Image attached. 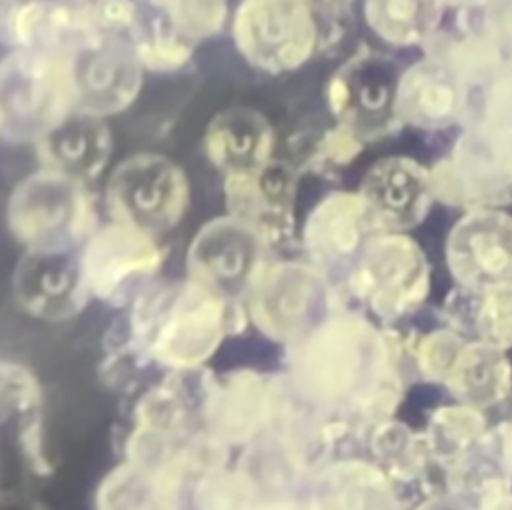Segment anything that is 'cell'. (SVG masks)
Here are the masks:
<instances>
[{
    "label": "cell",
    "mask_w": 512,
    "mask_h": 510,
    "mask_svg": "<svg viewBox=\"0 0 512 510\" xmlns=\"http://www.w3.org/2000/svg\"><path fill=\"white\" fill-rule=\"evenodd\" d=\"M288 348V388L310 408L354 416L370 428L404 398L398 334L356 312H330Z\"/></svg>",
    "instance_id": "cell-1"
},
{
    "label": "cell",
    "mask_w": 512,
    "mask_h": 510,
    "mask_svg": "<svg viewBox=\"0 0 512 510\" xmlns=\"http://www.w3.org/2000/svg\"><path fill=\"white\" fill-rule=\"evenodd\" d=\"M128 320L132 344L144 358L184 374L200 370L248 316L238 300L186 278L138 292Z\"/></svg>",
    "instance_id": "cell-2"
},
{
    "label": "cell",
    "mask_w": 512,
    "mask_h": 510,
    "mask_svg": "<svg viewBox=\"0 0 512 510\" xmlns=\"http://www.w3.org/2000/svg\"><path fill=\"white\" fill-rule=\"evenodd\" d=\"M348 294L382 324L416 314L432 290L424 248L408 232H374L346 268Z\"/></svg>",
    "instance_id": "cell-3"
},
{
    "label": "cell",
    "mask_w": 512,
    "mask_h": 510,
    "mask_svg": "<svg viewBox=\"0 0 512 510\" xmlns=\"http://www.w3.org/2000/svg\"><path fill=\"white\" fill-rule=\"evenodd\" d=\"M76 110L70 60L14 48L0 66V132L8 142H38Z\"/></svg>",
    "instance_id": "cell-4"
},
{
    "label": "cell",
    "mask_w": 512,
    "mask_h": 510,
    "mask_svg": "<svg viewBox=\"0 0 512 510\" xmlns=\"http://www.w3.org/2000/svg\"><path fill=\"white\" fill-rule=\"evenodd\" d=\"M6 224L24 250H76L98 226L86 182L46 166L14 184Z\"/></svg>",
    "instance_id": "cell-5"
},
{
    "label": "cell",
    "mask_w": 512,
    "mask_h": 510,
    "mask_svg": "<svg viewBox=\"0 0 512 510\" xmlns=\"http://www.w3.org/2000/svg\"><path fill=\"white\" fill-rule=\"evenodd\" d=\"M242 300L254 328L284 346L298 342L332 312L324 270L302 260H264Z\"/></svg>",
    "instance_id": "cell-6"
},
{
    "label": "cell",
    "mask_w": 512,
    "mask_h": 510,
    "mask_svg": "<svg viewBox=\"0 0 512 510\" xmlns=\"http://www.w3.org/2000/svg\"><path fill=\"white\" fill-rule=\"evenodd\" d=\"M104 204L110 220L162 236L184 218L190 206V182L186 172L162 154H132L108 176Z\"/></svg>",
    "instance_id": "cell-7"
},
{
    "label": "cell",
    "mask_w": 512,
    "mask_h": 510,
    "mask_svg": "<svg viewBox=\"0 0 512 510\" xmlns=\"http://www.w3.org/2000/svg\"><path fill=\"white\" fill-rule=\"evenodd\" d=\"M232 34L242 58L270 74L300 68L318 44L314 10L304 0H242Z\"/></svg>",
    "instance_id": "cell-8"
},
{
    "label": "cell",
    "mask_w": 512,
    "mask_h": 510,
    "mask_svg": "<svg viewBox=\"0 0 512 510\" xmlns=\"http://www.w3.org/2000/svg\"><path fill=\"white\" fill-rule=\"evenodd\" d=\"M78 254L88 290L102 302L124 300L166 262L158 236L116 220L96 226Z\"/></svg>",
    "instance_id": "cell-9"
},
{
    "label": "cell",
    "mask_w": 512,
    "mask_h": 510,
    "mask_svg": "<svg viewBox=\"0 0 512 510\" xmlns=\"http://www.w3.org/2000/svg\"><path fill=\"white\" fill-rule=\"evenodd\" d=\"M266 242L232 214L204 222L186 248L188 278L224 298L238 300L248 292L264 264Z\"/></svg>",
    "instance_id": "cell-10"
},
{
    "label": "cell",
    "mask_w": 512,
    "mask_h": 510,
    "mask_svg": "<svg viewBox=\"0 0 512 510\" xmlns=\"http://www.w3.org/2000/svg\"><path fill=\"white\" fill-rule=\"evenodd\" d=\"M284 392L262 372L238 368L206 380L200 396L204 432L226 446L248 444L268 432Z\"/></svg>",
    "instance_id": "cell-11"
},
{
    "label": "cell",
    "mask_w": 512,
    "mask_h": 510,
    "mask_svg": "<svg viewBox=\"0 0 512 510\" xmlns=\"http://www.w3.org/2000/svg\"><path fill=\"white\" fill-rule=\"evenodd\" d=\"M444 260L456 288L512 282V214L500 206L462 210L448 230Z\"/></svg>",
    "instance_id": "cell-12"
},
{
    "label": "cell",
    "mask_w": 512,
    "mask_h": 510,
    "mask_svg": "<svg viewBox=\"0 0 512 510\" xmlns=\"http://www.w3.org/2000/svg\"><path fill=\"white\" fill-rule=\"evenodd\" d=\"M68 60L76 110L106 118L126 110L140 94L144 64L120 34H98Z\"/></svg>",
    "instance_id": "cell-13"
},
{
    "label": "cell",
    "mask_w": 512,
    "mask_h": 510,
    "mask_svg": "<svg viewBox=\"0 0 512 510\" xmlns=\"http://www.w3.org/2000/svg\"><path fill=\"white\" fill-rule=\"evenodd\" d=\"M400 74L394 64L374 52H360L342 64L328 80L326 102L338 124L362 138L384 134L396 116Z\"/></svg>",
    "instance_id": "cell-14"
},
{
    "label": "cell",
    "mask_w": 512,
    "mask_h": 510,
    "mask_svg": "<svg viewBox=\"0 0 512 510\" xmlns=\"http://www.w3.org/2000/svg\"><path fill=\"white\" fill-rule=\"evenodd\" d=\"M12 294L42 322L72 320L92 298L76 250H26L14 266Z\"/></svg>",
    "instance_id": "cell-15"
},
{
    "label": "cell",
    "mask_w": 512,
    "mask_h": 510,
    "mask_svg": "<svg viewBox=\"0 0 512 510\" xmlns=\"http://www.w3.org/2000/svg\"><path fill=\"white\" fill-rule=\"evenodd\" d=\"M222 190L228 214L248 224L266 246L292 236L298 190V174L292 166L270 160L256 170L226 174Z\"/></svg>",
    "instance_id": "cell-16"
},
{
    "label": "cell",
    "mask_w": 512,
    "mask_h": 510,
    "mask_svg": "<svg viewBox=\"0 0 512 510\" xmlns=\"http://www.w3.org/2000/svg\"><path fill=\"white\" fill-rule=\"evenodd\" d=\"M380 230L408 232L420 226L434 202L432 172L412 156L378 158L358 186Z\"/></svg>",
    "instance_id": "cell-17"
},
{
    "label": "cell",
    "mask_w": 512,
    "mask_h": 510,
    "mask_svg": "<svg viewBox=\"0 0 512 510\" xmlns=\"http://www.w3.org/2000/svg\"><path fill=\"white\" fill-rule=\"evenodd\" d=\"M374 232L380 228L360 190H332L306 214L300 240L310 262L326 272L348 268Z\"/></svg>",
    "instance_id": "cell-18"
},
{
    "label": "cell",
    "mask_w": 512,
    "mask_h": 510,
    "mask_svg": "<svg viewBox=\"0 0 512 510\" xmlns=\"http://www.w3.org/2000/svg\"><path fill=\"white\" fill-rule=\"evenodd\" d=\"M4 34L16 48L70 56L104 32L96 26L88 0H28L14 2L10 14L4 12Z\"/></svg>",
    "instance_id": "cell-19"
},
{
    "label": "cell",
    "mask_w": 512,
    "mask_h": 510,
    "mask_svg": "<svg viewBox=\"0 0 512 510\" xmlns=\"http://www.w3.org/2000/svg\"><path fill=\"white\" fill-rule=\"evenodd\" d=\"M466 80L438 56L416 62L400 74L398 122L420 130H444L466 110Z\"/></svg>",
    "instance_id": "cell-20"
},
{
    "label": "cell",
    "mask_w": 512,
    "mask_h": 510,
    "mask_svg": "<svg viewBox=\"0 0 512 510\" xmlns=\"http://www.w3.org/2000/svg\"><path fill=\"white\" fill-rule=\"evenodd\" d=\"M202 146L208 162L226 176L256 170L274 160L276 134L258 110L232 106L212 116Z\"/></svg>",
    "instance_id": "cell-21"
},
{
    "label": "cell",
    "mask_w": 512,
    "mask_h": 510,
    "mask_svg": "<svg viewBox=\"0 0 512 510\" xmlns=\"http://www.w3.org/2000/svg\"><path fill=\"white\" fill-rule=\"evenodd\" d=\"M46 168L82 182L96 180L110 162L112 134L102 116L74 110L64 122L36 142Z\"/></svg>",
    "instance_id": "cell-22"
},
{
    "label": "cell",
    "mask_w": 512,
    "mask_h": 510,
    "mask_svg": "<svg viewBox=\"0 0 512 510\" xmlns=\"http://www.w3.org/2000/svg\"><path fill=\"white\" fill-rule=\"evenodd\" d=\"M442 386L464 404L490 410L512 396V360L508 350L466 338Z\"/></svg>",
    "instance_id": "cell-23"
},
{
    "label": "cell",
    "mask_w": 512,
    "mask_h": 510,
    "mask_svg": "<svg viewBox=\"0 0 512 510\" xmlns=\"http://www.w3.org/2000/svg\"><path fill=\"white\" fill-rule=\"evenodd\" d=\"M396 482L378 462L336 460L312 480V506L320 508H394L402 506Z\"/></svg>",
    "instance_id": "cell-24"
},
{
    "label": "cell",
    "mask_w": 512,
    "mask_h": 510,
    "mask_svg": "<svg viewBox=\"0 0 512 510\" xmlns=\"http://www.w3.org/2000/svg\"><path fill=\"white\" fill-rule=\"evenodd\" d=\"M0 404L2 422L38 474L50 472L42 436V390L34 372L18 362L4 360L0 366Z\"/></svg>",
    "instance_id": "cell-25"
},
{
    "label": "cell",
    "mask_w": 512,
    "mask_h": 510,
    "mask_svg": "<svg viewBox=\"0 0 512 510\" xmlns=\"http://www.w3.org/2000/svg\"><path fill=\"white\" fill-rule=\"evenodd\" d=\"M368 444L376 462L396 486H416L428 496H442L446 492L442 486L430 482V474L442 468L432 456L424 430L416 432L404 422L390 418L370 428Z\"/></svg>",
    "instance_id": "cell-26"
},
{
    "label": "cell",
    "mask_w": 512,
    "mask_h": 510,
    "mask_svg": "<svg viewBox=\"0 0 512 510\" xmlns=\"http://www.w3.org/2000/svg\"><path fill=\"white\" fill-rule=\"evenodd\" d=\"M424 434L436 464L446 474L490 446L492 426L482 408L456 400L432 410Z\"/></svg>",
    "instance_id": "cell-27"
},
{
    "label": "cell",
    "mask_w": 512,
    "mask_h": 510,
    "mask_svg": "<svg viewBox=\"0 0 512 510\" xmlns=\"http://www.w3.org/2000/svg\"><path fill=\"white\" fill-rule=\"evenodd\" d=\"M452 328L496 348H512V282L478 290L456 288L446 302Z\"/></svg>",
    "instance_id": "cell-28"
},
{
    "label": "cell",
    "mask_w": 512,
    "mask_h": 510,
    "mask_svg": "<svg viewBox=\"0 0 512 510\" xmlns=\"http://www.w3.org/2000/svg\"><path fill=\"white\" fill-rule=\"evenodd\" d=\"M440 0H366L364 16L372 32L392 46H414L436 28Z\"/></svg>",
    "instance_id": "cell-29"
},
{
    "label": "cell",
    "mask_w": 512,
    "mask_h": 510,
    "mask_svg": "<svg viewBox=\"0 0 512 510\" xmlns=\"http://www.w3.org/2000/svg\"><path fill=\"white\" fill-rule=\"evenodd\" d=\"M192 410V398L182 386V372H174L138 400L132 432L170 442L184 440Z\"/></svg>",
    "instance_id": "cell-30"
},
{
    "label": "cell",
    "mask_w": 512,
    "mask_h": 510,
    "mask_svg": "<svg viewBox=\"0 0 512 510\" xmlns=\"http://www.w3.org/2000/svg\"><path fill=\"white\" fill-rule=\"evenodd\" d=\"M194 504L200 508H256L264 506V490L260 482L246 470L212 468L198 478L192 488Z\"/></svg>",
    "instance_id": "cell-31"
},
{
    "label": "cell",
    "mask_w": 512,
    "mask_h": 510,
    "mask_svg": "<svg viewBox=\"0 0 512 510\" xmlns=\"http://www.w3.org/2000/svg\"><path fill=\"white\" fill-rule=\"evenodd\" d=\"M134 32V48L144 68L154 72L180 70L192 58V40L182 36L164 14L150 28H144L138 20Z\"/></svg>",
    "instance_id": "cell-32"
},
{
    "label": "cell",
    "mask_w": 512,
    "mask_h": 510,
    "mask_svg": "<svg viewBox=\"0 0 512 510\" xmlns=\"http://www.w3.org/2000/svg\"><path fill=\"white\" fill-rule=\"evenodd\" d=\"M466 338L452 326L436 328L416 338L408 352L418 374L428 382L442 384Z\"/></svg>",
    "instance_id": "cell-33"
},
{
    "label": "cell",
    "mask_w": 512,
    "mask_h": 510,
    "mask_svg": "<svg viewBox=\"0 0 512 510\" xmlns=\"http://www.w3.org/2000/svg\"><path fill=\"white\" fill-rule=\"evenodd\" d=\"M166 16L172 26L188 40L216 34L226 20L224 0H178Z\"/></svg>",
    "instance_id": "cell-34"
},
{
    "label": "cell",
    "mask_w": 512,
    "mask_h": 510,
    "mask_svg": "<svg viewBox=\"0 0 512 510\" xmlns=\"http://www.w3.org/2000/svg\"><path fill=\"white\" fill-rule=\"evenodd\" d=\"M364 150V138L356 134L352 128L338 124L322 134L316 144L314 162L320 166H346L354 158H358Z\"/></svg>",
    "instance_id": "cell-35"
},
{
    "label": "cell",
    "mask_w": 512,
    "mask_h": 510,
    "mask_svg": "<svg viewBox=\"0 0 512 510\" xmlns=\"http://www.w3.org/2000/svg\"><path fill=\"white\" fill-rule=\"evenodd\" d=\"M88 6L100 32L122 34L124 30H134L140 20L132 0H88Z\"/></svg>",
    "instance_id": "cell-36"
},
{
    "label": "cell",
    "mask_w": 512,
    "mask_h": 510,
    "mask_svg": "<svg viewBox=\"0 0 512 510\" xmlns=\"http://www.w3.org/2000/svg\"><path fill=\"white\" fill-rule=\"evenodd\" d=\"M488 38L498 46L512 48V0H500L490 16Z\"/></svg>",
    "instance_id": "cell-37"
},
{
    "label": "cell",
    "mask_w": 512,
    "mask_h": 510,
    "mask_svg": "<svg viewBox=\"0 0 512 510\" xmlns=\"http://www.w3.org/2000/svg\"><path fill=\"white\" fill-rule=\"evenodd\" d=\"M492 450L512 474V416L492 428Z\"/></svg>",
    "instance_id": "cell-38"
},
{
    "label": "cell",
    "mask_w": 512,
    "mask_h": 510,
    "mask_svg": "<svg viewBox=\"0 0 512 510\" xmlns=\"http://www.w3.org/2000/svg\"><path fill=\"white\" fill-rule=\"evenodd\" d=\"M312 10H320V12H338L342 10L348 0H304Z\"/></svg>",
    "instance_id": "cell-39"
}]
</instances>
